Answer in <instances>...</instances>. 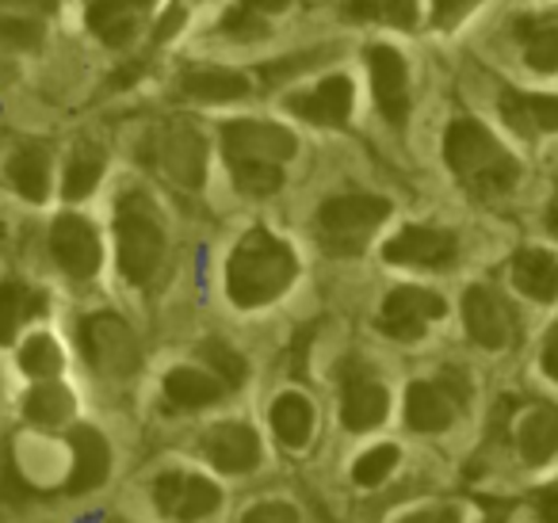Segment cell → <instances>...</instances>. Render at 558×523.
I'll use <instances>...</instances> for the list:
<instances>
[{"label":"cell","instance_id":"41","mask_svg":"<svg viewBox=\"0 0 558 523\" xmlns=\"http://www.w3.org/2000/svg\"><path fill=\"white\" fill-rule=\"evenodd\" d=\"M532 504H535V515H539L543 523H558V482L543 485V489L532 497Z\"/></svg>","mask_w":558,"mask_h":523},{"label":"cell","instance_id":"42","mask_svg":"<svg viewBox=\"0 0 558 523\" xmlns=\"http://www.w3.org/2000/svg\"><path fill=\"white\" fill-rule=\"evenodd\" d=\"M474 0H433V20L436 27H451L466 9H471Z\"/></svg>","mask_w":558,"mask_h":523},{"label":"cell","instance_id":"8","mask_svg":"<svg viewBox=\"0 0 558 523\" xmlns=\"http://www.w3.org/2000/svg\"><path fill=\"white\" fill-rule=\"evenodd\" d=\"M390 393L364 363H349L341 378V424L349 431H372L387 421Z\"/></svg>","mask_w":558,"mask_h":523},{"label":"cell","instance_id":"1","mask_svg":"<svg viewBox=\"0 0 558 523\" xmlns=\"http://www.w3.org/2000/svg\"><path fill=\"white\" fill-rule=\"evenodd\" d=\"M295 253L283 241L268 230H248L226 264V291L241 309L268 306L295 283Z\"/></svg>","mask_w":558,"mask_h":523},{"label":"cell","instance_id":"15","mask_svg":"<svg viewBox=\"0 0 558 523\" xmlns=\"http://www.w3.org/2000/svg\"><path fill=\"white\" fill-rule=\"evenodd\" d=\"M203 451L222 474H248L260 462V439L248 424H218L203 439Z\"/></svg>","mask_w":558,"mask_h":523},{"label":"cell","instance_id":"46","mask_svg":"<svg viewBox=\"0 0 558 523\" xmlns=\"http://www.w3.org/2000/svg\"><path fill=\"white\" fill-rule=\"evenodd\" d=\"M177 24H180V12H172V16L165 20L161 27H157V42H165V39H169V35L177 32Z\"/></svg>","mask_w":558,"mask_h":523},{"label":"cell","instance_id":"13","mask_svg":"<svg viewBox=\"0 0 558 523\" xmlns=\"http://www.w3.org/2000/svg\"><path fill=\"white\" fill-rule=\"evenodd\" d=\"M50 248L54 260L62 264L65 276L73 279H93L100 271V238L96 230L77 215H62L50 230Z\"/></svg>","mask_w":558,"mask_h":523},{"label":"cell","instance_id":"5","mask_svg":"<svg viewBox=\"0 0 558 523\" xmlns=\"http://www.w3.org/2000/svg\"><path fill=\"white\" fill-rule=\"evenodd\" d=\"M81 348H85L88 363L100 375L126 378L138 367V340H134L131 325L116 314H93L81 321Z\"/></svg>","mask_w":558,"mask_h":523},{"label":"cell","instance_id":"14","mask_svg":"<svg viewBox=\"0 0 558 523\" xmlns=\"http://www.w3.org/2000/svg\"><path fill=\"white\" fill-rule=\"evenodd\" d=\"M367 65H372V93L379 111L390 123H405L410 115V85H405V62L395 47H372L367 50Z\"/></svg>","mask_w":558,"mask_h":523},{"label":"cell","instance_id":"9","mask_svg":"<svg viewBox=\"0 0 558 523\" xmlns=\"http://www.w3.org/2000/svg\"><path fill=\"white\" fill-rule=\"evenodd\" d=\"M444 299L425 287H398L387 294L379 309V329L395 340H421L428 329V321L444 317Z\"/></svg>","mask_w":558,"mask_h":523},{"label":"cell","instance_id":"40","mask_svg":"<svg viewBox=\"0 0 558 523\" xmlns=\"http://www.w3.org/2000/svg\"><path fill=\"white\" fill-rule=\"evenodd\" d=\"M436 386H440L444 393H448V401L451 405H466V398H471V378L463 375L459 367H448V370H440V378H436Z\"/></svg>","mask_w":558,"mask_h":523},{"label":"cell","instance_id":"45","mask_svg":"<svg viewBox=\"0 0 558 523\" xmlns=\"http://www.w3.org/2000/svg\"><path fill=\"white\" fill-rule=\"evenodd\" d=\"M288 4L291 0H245V9L260 12V16H276V12H283Z\"/></svg>","mask_w":558,"mask_h":523},{"label":"cell","instance_id":"22","mask_svg":"<svg viewBox=\"0 0 558 523\" xmlns=\"http://www.w3.org/2000/svg\"><path fill=\"white\" fill-rule=\"evenodd\" d=\"M180 93L199 104H230L245 100L253 93V85H248V77H241L233 70H187L180 77Z\"/></svg>","mask_w":558,"mask_h":523},{"label":"cell","instance_id":"38","mask_svg":"<svg viewBox=\"0 0 558 523\" xmlns=\"http://www.w3.org/2000/svg\"><path fill=\"white\" fill-rule=\"evenodd\" d=\"M241 523H299V512L288 500H264V504L248 508V512L241 515Z\"/></svg>","mask_w":558,"mask_h":523},{"label":"cell","instance_id":"17","mask_svg":"<svg viewBox=\"0 0 558 523\" xmlns=\"http://www.w3.org/2000/svg\"><path fill=\"white\" fill-rule=\"evenodd\" d=\"M149 9H154V0H93L88 4V27L108 47H126L138 35V24Z\"/></svg>","mask_w":558,"mask_h":523},{"label":"cell","instance_id":"29","mask_svg":"<svg viewBox=\"0 0 558 523\" xmlns=\"http://www.w3.org/2000/svg\"><path fill=\"white\" fill-rule=\"evenodd\" d=\"M344 16L352 24H390L413 27L417 24V0H349Z\"/></svg>","mask_w":558,"mask_h":523},{"label":"cell","instance_id":"24","mask_svg":"<svg viewBox=\"0 0 558 523\" xmlns=\"http://www.w3.org/2000/svg\"><path fill=\"white\" fill-rule=\"evenodd\" d=\"M222 393H226V382H218V378L207 375V370L177 367L165 375V398H169L177 409L215 405V401H222Z\"/></svg>","mask_w":558,"mask_h":523},{"label":"cell","instance_id":"44","mask_svg":"<svg viewBox=\"0 0 558 523\" xmlns=\"http://www.w3.org/2000/svg\"><path fill=\"white\" fill-rule=\"evenodd\" d=\"M543 370H547V375L558 382V325H555V332H550L547 352H543Z\"/></svg>","mask_w":558,"mask_h":523},{"label":"cell","instance_id":"3","mask_svg":"<svg viewBox=\"0 0 558 523\" xmlns=\"http://www.w3.org/2000/svg\"><path fill=\"white\" fill-rule=\"evenodd\" d=\"M116 241H119V271L138 287L149 283L165 260V230L142 195H126L119 203Z\"/></svg>","mask_w":558,"mask_h":523},{"label":"cell","instance_id":"18","mask_svg":"<svg viewBox=\"0 0 558 523\" xmlns=\"http://www.w3.org/2000/svg\"><path fill=\"white\" fill-rule=\"evenodd\" d=\"M291 111L306 123L318 126H344L352 111V81L349 77H329L322 81L314 93L291 96Z\"/></svg>","mask_w":558,"mask_h":523},{"label":"cell","instance_id":"30","mask_svg":"<svg viewBox=\"0 0 558 523\" xmlns=\"http://www.w3.org/2000/svg\"><path fill=\"white\" fill-rule=\"evenodd\" d=\"M24 413H27V421L43 424V428H58V424H65L73 416V393L58 382H43L27 393Z\"/></svg>","mask_w":558,"mask_h":523},{"label":"cell","instance_id":"6","mask_svg":"<svg viewBox=\"0 0 558 523\" xmlns=\"http://www.w3.org/2000/svg\"><path fill=\"white\" fill-rule=\"evenodd\" d=\"M222 154L226 165H283L295 157V138L276 123L238 119L222 126Z\"/></svg>","mask_w":558,"mask_h":523},{"label":"cell","instance_id":"7","mask_svg":"<svg viewBox=\"0 0 558 523\" xmlns=\"http://www.w3.org/2000/svg\"><path fill=\"white\" fill-rule=\"evenodd\" d=\"M154 504H157V512L169 515V520L192 523V520H203V515L218 512V504H222V489L199 474H180V470H169V474L157 477Z\"/></svg>","mask_w":558,"mask_h":523},{"label":"cell","instance_id":"21","mask_svg":"<svg viewBox=\"0 0 558 523\" xmlns=\"http://www.w3.org/2000/svg\"><path fill=\"white\" fill-rule=\"evenodd\" d=\"M520 454H524L527 466H543L558 454V409L535 405L527 409V416L520 421L517 431Z\"/></svg>","mask_w":558,"mask_h":523},{"label":"cell","instance_id":"34","mask_svg":"<svg viewBox=\"0 0 558 523\" xmlns=\"http://www.w3.org/2000/svg\"><path fill=\"white\" fill-rule=\"evenodd\" d=\"M62 348L54 344L50 337H32L24 344V352H20V367L27 370L32 378H54L58 370H62Z\"/></svg>","mask_w":558,"mask_h":523},{"label":"cell","instance_id":"12","mask_svg":"<svg viewBox=\"0 0 558 523\" xmlns=\"http://www.w3.org/2000/svg\"><path fill=\"white\" fill-rule=\"evenodd\" d=\"M154 161L169 180H177L184 187H199L203 169H207V149H203V138L192 126L177 123L161 131V138L154 146Z\"/></svg>","mask_w":558,"mask_h":523},{"label":"cell","instance_id":"19","mask_svg":"<svg viewBox=\"0 0 558 523\" xmlns=\"http://www.w3.org/2000/svg\"><path fill=\"white\" fill-rule=\"evenodd\" d=\"M501 115L520 134H558V96L543 93H501Z\"/></svg>","mask_w":558,"mask_h":523},{"label":"cell","instance_id":"11","mask_svg":"<svg viewBox=\"0 0 558 523\" xmlns=\"http://www.w3.org/2000/svg\"><path fill=\"white\" fill-rule=\"evenodd\" d=\"M463 329L478 348H505L512 340V309L489 287H466L463 294Z\"/></svg>","mask_w":558,"mask_h":523},{"label":"cell","instance_id":"36","mask_svg":"<svg viewBox=\"0 0 558 523\" xmlns=\"http://www.w3.org/2000/svg\"><path fill=\"white\" fill-rule=\"evenodd\" d=\"M398 466V447L383 443V447H372V451H364L356 459V466H352V477H356V485H364V489H372V485L387 482L390 470Z\"/></svg>","mask_w":558,"mask_h":523},{"label":"cell","instance_id":"39","mask_svg":"<svg viewBox=\"0 0 558 523\" xmlns=\"http://www.w3.org/2000/svg\"><path fill=\"white\" fill-rule=\"evenodd\" d=\"M222 35H233V39H256V35H264L260 12L241 4L238 12H230V16L222 20Z\"/></svg>","mask_w":558,"mask_h":523},{"label":"cell","instance_id":"33","mask_svg":"<svg viewBox=\"0 0 558 523\" xmlns=\"http://www.w3.org/2000/svg\"><path fill=\"white\" fill-rule=\"evenodd\" d=\"M199 360L207 363L210 370H215L218 382H226V390L241 386V382H245V375H248V363L241 360V355L233 352L226 340H203V344H199Z\"/></svg>","mask_w":558,"mask_h":523},{"label":"cell","instance_id":"35","mask_svg":"<svg viewBox=\"0 0 558 523\" xmlns=\"http://www.w3.org/2000/svg\"><path fill=\"white\" fill-rule=\"evenodd\" d=\"M230 172L233 184L245 195H256V199L279 192V184H283V165H230Z\"/></svg>","mask_w":558,"mask_h":523},{"label":"cell","instance_id":"32","mask_svg":"<svg viewBox=\"0 0 558 523\" xmlns=\"http://www.w3.org/2000/svg\"><path fill=\"white\" fill-rule=\"evenodd\" d=\"M100 177H104L100 149H81V154L70 161V169H65V184H62L65 199L77 203V199H85V195H93V187L100 184Z\"/></svg>","mask_w":558,"mask_h":523},{"label":"cell","instance_id":"48","mask_svg":"<svg viewBox=\"0 0 558 523\" xmlns=\"http://www.w3.org/2000/svg\"><path fill=\"white\" fill-rule=\"evenodd\" d=\"M402 523H436V515L433 512H417V515H410V520H402Z\"/></svg>","mask_w":558,"mask_h":523},{"label":"cell","instance_id":"16","mask_svg":"<svg viewBox=\"0 0 558 523\" xmlns=\"http://www.w3.org/2000/svg\"><path fill=\"white\" fill-rule=\"evenodd\" d=\"M70 447H73V474L65 482V492H93L108 482L111 470V447L108 439L100 436L88 424H77L70 431Z\"/></svg>","mask_w":558,"mask_h":523},{"label":"cell","instance_id":"28","mask_svg":"<svg viewBox=\"0 0 558 523\" xmlns=\"http://www.w3.org/2000/svg\"><path fill=\"white\" fill-rule=\"evenodd\" d=\"M39 309L43 299L35 291H27L24 283H16V279L0 283V344H12L20 325L32 314H39Z\"/></svg>","mask_w":558,"mask_h":523},{"label":"cell","instance_id":"27","mask_svg":"<svg viewBox=\"0 0 558 523\" xmlns=\"http://www.w3.org/2000/svg\"><path fill=\"white\" fill-rule=\"evenodd\" d=\"M9 177L16 184V192L32 203H43L47 199V187H50V157L47 149L32 146V149H20L9 165Z\"/></svg>","mask_w":558,"mask_h":523},{"label":"cell","instance_id":"23","mask_svg":"<svg viewBox=\"0 0 558 523\" xmlns=\"http://www.w3.org/2000/svg\"><path fill=\"white\" fill-rule=\"evenodd\" d=\"M456 416V405L436 382H413L405 390V424L413 431H444Z\"/></svg>","mask_w":558,"mask_h":523},{"label":"cell","instance_id":"10","mask_svg":"<svg viewBox=\"0 0 558 523\" xmlns=\"http://www.w3.org/2000/svg\"><path fill=\"white\" fill-rule=\"evenodd\" d=\"M459 256V241L448 230H433V226H405L398 238L383 245V260L402 264V268H428L440 271L451 268Z\"/></svg>","mask_w":558,"mask_h":523},{"label":"cell","instance_id":"2","mask_svg":"<svg viewBox=\"0 0 558 523\" xmlns=\"http://www.w3.org/2000/svg\"><path fill=\"white\" fill-rule=\"evenodd\" d=\"M444 157L448 169L459 177V184L478 199H497L520 177V165L509 149L497 146V138L478 119H456L444 134Z\"/></svg>","mask_w":558,"mask_h":523},{"label":"cell","instance_id":"25","mask_svg":"<svg viewBox=\"0 0 558 523\" xmlns=\"http://www.w3.org/2000/svg\"><path fill=\"white\" fill-rule=\"evenodd\" d=\"M271 428L283 447H306L314 436V405L303 393H279L271 405Z\"/></svg>","mask_w":558,"mask_h":523},{"label":"cell","instance_id":"37","mask_svg":"<svg viewBox=\"0 0 558 523\" xmlns=\"http://www.w3.org/2000/svg\"><path fill=\"white\" fill-rule=\"evenodd\" d=\"M39 42H43V27L35 24L32 16L27 20H0V47L27 50V47H39Z\"/></svg>","mask_w":558,"mask_h":523},{"label":"cell","instance_id":"4","mask_svg":"<svg viewBox=\"0 0 558 523\" xmlns=\"http://www.w3.org/2000/svg\"><path fill=\"white\" fill-rule=\"evenodd\" d=\"M390 203L379 195H337L318 210V238L326 253L360 256L372 241V233L387 222Z\"/></svg>","mask_w":558,"mask_h":523},{"label":"cell","instance_id":"26","mask_svg":"<svg viewBox=\"0 0 558 523\" xmlns=\"http://www.w3.org/2000/svg\"><path fill=\"white\" fill-rule=\"evenodd\" d=\"M517 35L524 39V62L532 65L535 73L558 70V16L520 20Z\"/></svg>","mask_w":558,"mask_h":523},{"label":"cell","instance_id":"43","mask_svg":"<svg viewBox=\"0 0 558 523\" xmlns=\"http://www.w3.org/2000/svg\"><path fill=\"white\" fill-rule=\"evenodd\" d=\"M0 9H16L27 12V16H54L58 0H0Z\"/></svg>","mask_w":558,"mask_h":523},{"label":"cell","instance_id":"20","mask_svg":"<svg viewBox=\"0 0 558 523\" xmlns=\"http://www.w3.org/2000/svg\"><path fill=\"white\" fill-rule=\"evenodd\" d=\"M512 283L532 302H555L558 299V256L547 248H524L512 260Z\"/></svg>","mask_w":558,"mask_h":523},{"label":"cell","instance_id":"47","mask_svg":"<svg viewBox=\"0 0 558 523\" xmlns=\"http://www.w3.org/2000/svg\"><path fill=\"white\" fill-rule=\"evenodd\" d=\"M547 230L558 238V203H550V210H547Z\"/></svg>","mask_w":558,"mask_h":523},{"label":"cell","instance_id":"31","mask_svg":"<svg viewBox=\"0 0 558 523\" xmlns=\"http://www.w3.org/2000/svg\"><path fill=\"white\" fill-rule=\"evenodd\" d=\"M337 47H322V50H303V54L295 58H279V62H268L256 70V81H260L264 88H276V85H288V81L303 77L306 70H314V65L329 62L333 58Z\"/></svg>","mask_w":558,"mask_h":523}]
</instances>
